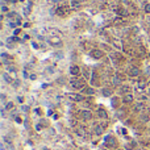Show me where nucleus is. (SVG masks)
Returning <instances> with one entry per match:
<instances>
[{"mask_svg": "<svg viewBox=\"0 0 150 150\" xmlns=\"http://www.w3.org/2000/svg\"><path fill=\"white\" fill-rule=\"evenodd\" d=\"M57 15H58V16H61V17H66V16H68V15H70V8H68V7H66V5L59 7V8L57 9Z\"/></svg>", "mask_w": 150, "mask_h": 150, "instance_id": "7ed1b4c3", "label": "nucleus"}, {"mask_svg": "<svg viewBox=\"0 0 150 150\" xmlns=\"http://www.w3.org/2000/svg\"><path fill=\"white\" fill-rule=\"evenodd\" d=\"M145 109V104L144 103H138V104H136V107H134V111H144Z\"/></svg>", "mask_w": 150, "mask_h": 150, "instance_id": "6ab92c4d", "label": "nucleus"}, {"mask_svg": "<svg viewBox=\"0 0 150 150\" xmlns=\"http://www.w3.org/2000/svg\"><path fill=\"white\" fill-rule=\"evenodd\" d=\"M80 7H82V4H80L79 0H71V8L72 9H80Z\"/></svg>", "mask_w": 150, "mask_h": 150, "instance_id": "4468645a", "label": "nucleus"}, {"mask_svg": "<svg viewBox=\"0 0 150 150\" xmlns=\"http://www.w3.org/2000/svg\"><path fill=\"white\" fill-rule=\"evenodd\" d=\"M120 91H121V92H124V94H125V92H126V94H128V92L130 91V87H129V86H122Z\"/></svg>", "mask_w": 150, "mask_h": 150, "instance_id": "4be33fe9", "label": "nucleus"}, {"mask_svg": "<svg viewBox=\"0 0 150 150\" xmlns=\"http://www.w3.org/2000/svg\"><path fill=\"white\" fill-rule=\"evenodd\" d=\"M128 74L130 76H138V75H140V68H137V67H129L128 68Z\"/></svg>", "mask_w": 150, "mask_h": 150, "instance_id": "1a4fd4ad", "label": "nucleus"}, {"mask_svg": "<svg viewBox=\"0 0 150 150\" xmlns=\"http://www.w3.org/2000/svg\"><path fill=\"white\" fill-rule=\"evenodd\" d=\"M145 11H146V12H150V5H149V4L145 5Z\"/></svg>", "mask_w": 150, "mask_h": 150, "instance_id": "bb28decb", "label": "nucleus"}, {"mask_svg": "<svg viewBox=\"0 0 150 150\" xmlns=\"http://www.w3.org/2000/svg\"><path fill=\"white\" fill-rule=\"evenodd\" d=\"M112 105L113 107H117L118 105V99H112Z\"/></svg>", "mask_w": 150, "mask_h": 150, "instance_id": "393cba45", "label": "nucleus"}, {"mask_svg": "<svg viewBox=\"0 0 150 150\" xmlns=\"http://www.w3.org/2000/svg\"><path fill=\"white\" fill-rule=\"evenodd\" d=\"M1 101H3V103L5 101V96H4V95H1Z\"/></svg>", "mask_w": 150, "mask_h": 150, "instance_id": "7c9ffc66", "label": "nucleus"}, {"mask_svg": "<svg viewBox=\"0 0 150 150\" xmlns=\"http://www.w3.org/2000/svg\"><path fill=\"white\" fill-rule=\"evenodd\" d=\"M90 55L92 57V58H95V59H100V58H103L104 53H103L101 50H99V49H92L90 51Z\"/></svg>", "mask_w": 150, "mask_h": 150, "instance_id": "39448f33", "label": "nucleus"}, {"mask_svg": "<svg viewBox=\"0 0 150 150\" xmlns=\"http://www.w3.org/2000/svg\"><path fill=\"white\" fill-rule=\"evenodd\" d=\"M107 128V122H101V124H99V125H95V128H94V132L96 136H100V134H103V132Z\"/></svg>", "mask_w": 150, "mask_h": 150, "instance_id": "20e7f679", "label": "nucleus"}, {"mask_svg": "<svg viewBox=\"0 0 150 150\" xmlns=\"http://www.w3.org/2000/svg\"><path fill=\"white\" fill-rule=\"evenodd\" d=\"M9 40H12V41H16V42H17V41H18V38H17V37H12V38H9Z\"/></svg>", "mask_w": 150, "mask_h": 150, "instance_id": "c756f323", "label": "nucleus"}, {"mask_svg": "<svg viewBox=\"0 0 150 150\" xmlns=\"http://www.w3.org/2000/svg\"><path fill=\"white\" fill-rule=\"evenodd\" d=\"M92 84H94V86H100V79H99V76L98 75H94L92 76Z\"/></svg>", "mask_w": 150, "mask_h": 150, "instance_id": "a211bd4d", "label": "nucleus"}, {"mask_svg": "<svg viewBox=\"0 0 150 150\" xmlns=\"http://www.w3.org/2000/svg\"><path fill=\"white\" fill-rule=\"evenodd\" d=\"M78 116H79V118L87 121V120H91V118H92V113L90 112V111H87V109H82V111H79V112H78Z\"/></svg>", "mask_w": 150, "mask_h": 150, "instance_id": "f03ea898", "label": "nucleus"}, {"mask_svg": "<svg viewBox=\"0 0 150 150\" xmlns=\"http://www.w3.org/2000/svg\"><path fill=\"white\" fill-rule=\"evenodd\" d=\"M116 11H117V13L120 15V16H126V13H128L124 8H117Z\"/></svg>", "mask_w": 150, "mask_h": 150, "instance_id": "412c9836", "label": "nucleus"}, {"mask_svg": "<svg viewBox=\"0 0 150 150\" xmlns=\"http://www.w3.org/2000/svg\"><path fill=\"white\" fill-rule=\"evenodd\" d=\"M75 132H76V134H78V136H80V137H84V136H86V129H84V128H76Z\"/></svg>", "mask_w": 150, "mask_h": 150, "instance_id": "f3484780", "label": "nucleus"}, {"mask_svg": "<svg viewBox=\"0 0 150 150\" xmlns=\"http://www.w3.org/2000/svg\"><path fill=\"white\" fill-rule=\"evenodd\" d=\"M122 101H124L125 104H130V103H133V96L130 94H125V96L122 98Z\"/></svg>", "mask_w": 150, "mask_h": 150, "instance_id": "9b49d317", "label": "nucleus"}, {"mask_svg": "<svg viewBox=\"0 0 150 150\" xmlns=\"http://www.w3.org/2000/svg\"><path fill=\"white\" fill-rule=\"evenodd\" d=\"M104 142H105V145L108 146V148H115L116 146V138H115L113 136H107L105 137V140H104Z\"/></svg>", "mask_w": 150, "mask_h": 150, "instance_id": "423d86ee", "label": "nucleus"}, {"mask_svg": "<svg viewBox=\"0 0 150 150\" xmlns=\"http://www.w3.org/2000/svg\"><path fill=\"white\" fill-rule=\"evenodd\" d=\"M70 99H72L74 101H83L84 96L83 95H79V94H74V95H70Z\"/></svg>", "mask_w": 150, "mask_h": 150, "instance_id": "9d476101", "label": "nucleus"}, {"mask_svg": "<svg viewBox=\"0 0 150 150\" xmlns=\"http://www.w3.org/2000/svg\"><path fill=\"white\" fill-rule=\"evenodd\" d=\"M138 86H140L141 88H144V87H145V79H141L140 83H138Z\"/></svg>", "mask_w": 150, "mask_h": 150, "instance_id": "a878e982", "label": "nucleus"}, {"mask_svg": "<svg viewBox=\"0 0 150 150\" xmlns=\"http://www.w3.org/2000/svg\"><path fill=\"white\" fill-rule=\"evenodd\" d=\"M96 113H98V116L101 117V118H107V117H108V113H107V111L103 109V108H99Z\"/></svg>", "mask_w": 150, "mask_h": 150, "instance_id": "f8f14e48", "label": "nucleus"}, {"mask_svg": "<svg viewBox=\"0 0 150 150\" xmlns=\"http://www.w3.org/2000/svg\"><path fill=\"white\" fill-rule=\"evenodd\" d=\"M103 95L104 96H111V94H112V90L111 88H103Z\"/></svg>", "mask_w": 150, "mask_h": 150, "instance_id": "aec40b11", "label": "nucleus"}, {"mask_svg": "<svg viewBox=\"0 0 150 150\" xmlns=\"http://www.w3.org/2000/svg\"><path fill=\"white\" fill-rule=\"evenodd\" d=\"M1 11H3V12H7V11H8V8H7L5 5H3V7H1Z\"/></svg>", "mask_w": 150, "mask_h": 150, "instance_id": "cd10ccee", "label": "nucleus"}, {"mask_svg": "<svg viewBox=\"0 0 150 150\" xmlns=\"http://www.w3.org/2000/svg\"><path fill=\"white\" fill-rule=\"evenodd\" d=\"M3 78L7 80V83H12V79L8 76V74H7V72H4V74H3Z\"/></svg>", "mask_w": 150, "mask_h": 150, "instance_id": "5701e85b", "label": "nucleus"}, {"mask_svg": "<svg viewBox=\"0 0 150 150\" xmlns=\"http://www.w3.org/2000/svg\"><path fill=\"white\" fill-rule=\"evenodd\" d=\"M20 32H21V29H18V28H17L16 30H15V34H18V33H20Z\"/></svg>", "mask_w": 150, "mask_h": 150, "instance_id": "c85d7f7f", "label": "nucleus"}, {"mask_svg": "<svg viewBox=\"0 0 150 150\" xmlns=\"http://www.w3.org/2000/svg\"><path fill=\"white\" fill-rule=\"evenodd\" d=\"M13 108V103H7V105H5V109H12Z\"/></svg>", "mask_w": 150, "mask_h": 150, "instance_id": "b1692460", "label": "nucleus"}, {"mask_svg": "<svg viewBox=\"0 0 150 150\" xmlns=\"http://www.w3.org/2000/svg\"><path fill=\"white\" fill-rule=\"evenodd\" d=\"M115 25H117V26H121V25H125V20H122L121 17H117V18H115V22H113Z\"/></svg>", "mask_w": 150, "mask_h": 150, "instance_id": "dca6fc26", "label": "nucleus"}, {"mask_svg": "<svg viewBox=\"0 0 150 150\" xmlns=\"http://www.w3.org/2000/svg\"><path fill=\"white\" fill-rule=\"evenodd\" d=\"M125 80V75L120 74V72H116V75L113 76V84H121Z\"/></svg>", "mask_w": 150, "mask_h": 150, "instance_id": "0eeeda50", "label": "nucleus"}, {"mask_svg": "<svg viewBox=\"0 0 150 150\" xmlns=\"http://www.w3.org/2000/svg\"><path fill=\"white\" fill-rule=\"evenodd\" d=\"M48 41H49V44L53 45V46H61L62 45V41H61L59 37H49Z\"/></svg>", "mask_w": 150, "mask_h": 150, "instance_id": "6e6552de", "label": "nucleus"}, {"mask_svg": "<svg viewBox=\"0 0 150 150\" xmlns=\"http://www.w3.org/2000/svg\"><path fill=\"white\" fill-rule=\"evenodd\" d=\"M83 94H86V95H94L95 94V90H94V88H91V87H84L83 88Z\"/></svg>", "mask_w": 150, "mask_h": 150, "instance_id": "2eb2a0df", "label": "nucleus"}, {"mask_svg": "<svg viewBox=\"0 0 150 150\" xmlns=\"http://www.w3.org/2000/svg\"><path fill=\"white\" fill-rule=\"evenodd\" d=\"M71 86L76 88V90H79V88H84V79H76V78H72L70 80Z\"/></svg>", "mask_w": 150, "mask_h": 150, "instance_id": "f257e3e1", "label": "nucleus"}, {"mask_svg": "<svg viewBox=\"0 0 150 150\" xmlns=\"http://www.w3.org/2000/svg\"><path fill=\"white\" fill-rule=\"evenodd\" d=\"M70 74H71V75H74V76L79 75V74H80V68H79L78 66H71V68H70Z\"/></svg>", "mask_w": 150, "mask_h": 150, "instance_id": "ddd939ff", "label": "nucleus"}, {"mask_svg": "<svg viewBox=\"0 0 150 150\" xmlns=\"http://www.w3.org/2000/svg\"><path fill=\"white\" fill-rule=\"evenodd\" d=\"M3 1H11V0H3Z\"/></svg>", "mask_w": 150, "mask_h": 150, "instance_id": "2f4dec72", "label": "nucleus"}]
</instances>
